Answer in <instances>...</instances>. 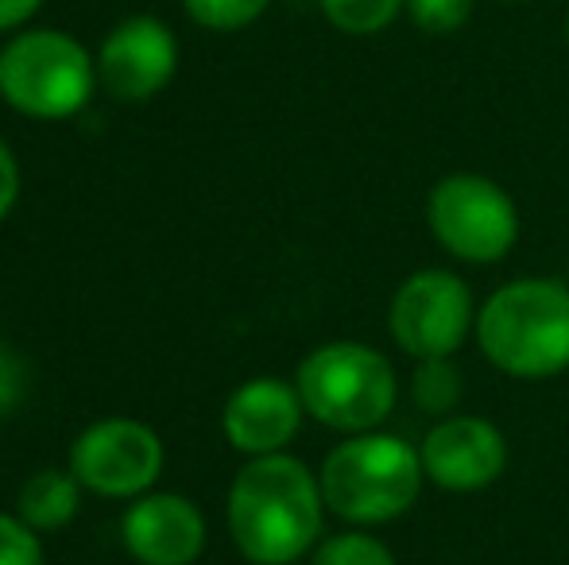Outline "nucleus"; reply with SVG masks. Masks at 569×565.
<instances>
[{
	"label": "nucleus",
	"mask_w": 569,
	"mask_h": 565,
	"mask_svg": "<svg viewBox=\"0 0 569 565\" xmlns=\"http://www.w3.org/2000/svg\"><path fill=\"white\" fill-rule=\"evenodd\" d=\"M322 484L287 453L252 457L229 488V531L252 565H291L322 535Z\"/></svg>",
	"instance_id": "f257e3e1"
},
{
	"label": "nucleus",
	"mask_w": 569,
	"mask_h": 565,
	"mask_svg": "<svg viewBox=\"0 0 569 565\" xmlns=\"http://www.w3.org/2000/svg\"><path fill=\"white\" fill-rule=\"evenodd\" d=\"M477 345L511 380H550L569 369V283L511 280L477 310Z\"/></svg>",
	"instance_id": "f03ea898"
},
{
	"label": "nucleus",
	"mask_w": 569,
	"mask_h": 565,
	"mask_svg": "<svg viewBox=\"0 0 569 565\" xmlns=\"http://www.w3.org/2000/svg\"><path fill=\"white\" fill-rule=\"evenodd\" d=\"M422 481L427 473H422L419 450L403 437L376 434V430L333 445L318 473L326 507L357 527H376L411 512Z\"/></svg>",
	"instance_id": "7ed1b4c3"
},
{
	"label": "nucleus",
	"mask_w": 569,
	"mask_h": 565,
	"mask_svg": "<svg viewBox=\"0 0 569 565\" xmlns=\"http://www.w3.org/2000/svg\"><path fill=\"white\" fill-rule=\"evenodd\" d=\"M295 387L310 418L341 434H368L391 415L399 400L388 356L360 341L318 345L295 372Z\"/></svg>",
	"instance_id": "20e7f679"
},
{
	"label": "nucleus",
	"mask_w": 569,
	"mask_h": 565,
	"mask_svg": "<svg viewBox=\"0 0 569 565\" xmlns=\"http://www.w3.org/2000/svg\"><path fill=\"white\" fill-rule=\"evenodd\" d=\"M93 78L90 51L67 31H23L0 51V98L39 121H62L86 109Z\"/></svg>",
	"instance_id": "39448f33"
},
{
	"label": "nucleus",
	"mask_w": 569,
	"mask_h": 565,
	"mask_svg": "<svg viewBox=\"0 0 569 565\" xmlns=\"http://www.w3.org/2000/svg\"><path fill=\"white\" fill-rule=\"evenodd\" d=\"M430 236L465 264H500L519 241V210L485 174H446L427 198Z\"/></svg>",
	"instance_id": "423d86ee"
},
{
	"label": "nucleus",
	"mask_w": 569,
	"mask_h": 565,
	"mask_svg": "<svg viewBox=\"0 0 569 565\" xmlns=\"http://www.w3.org/2000/svg\"><path fill=\"white\" fill-rule=\"evenodd\" d=\"M388 325L396 345L415 361L453 356L477 330L469 283L446 268H422L407 275L391 299Z\"/></svg>",
	"instance_id": "0eeeda50"
},
{
	"label": "nucleus",
	"mask_w": 569,
	"mask_h": 565,
	"mask_svg": "<svg viewBox=\"0 0 569 565\" xmlns=\"http://www.w3.org/2000/svg\"><path fill=\"white\" fill-rule=\"evenodd\" d=\"M163 468V445L156 430L132 423V418H106L90 426L70 450V473L82 488L109 500L148 496Z\"/></svg>",
	"instance_id": "6e6552de"
},
{
	"label": "nucleus",
	"mask_w": 569,
	"mask_h": 565,
	"mask_svg": "<svg viewBox=\"0 0 569 565\" xmlns=\"http://www.w3.org/2000/svg\"><path fill=\"white\" fill-rule=\"evenodd\" d=\"M422 473L446 492H480L508 468V437L480 415H450L419 445Z\"/></svg>",
	"instance_id": "1a4fd4ad"
},
{
	"label": "nucleus",
	"mask_w": 569,
	"mask_h": 565,
	"mask_svg": "<svg viewBox=\"0 0 569 565\" xmlns=\"http://www.w3.org/2000/svg\"><path fill=\"white\" fill-rule=\"evenodd\" d=\"M179 43L156 16L117 23L98 54V78L117 101H148L174 78Z\"/></svg>",
	"instance_id": "9d476101"
},
{
	"label": "nucleus",
	"mask_w": 569,
	"mask_h": 565,
	"mask_svg": "<svg viewBox=\"0 0 569 565\" xmlns=\"http://www.w3.org/2000/svg\"><path fill=\"white\" fill-rule=\"evenodd\" d=\"M302 411L307 407L299 400V387L260 376L229 395L221 426H226L232 450L248 453V457H268V453H283V445L299 434Z\"/></svg>",
	"instance_id": "9b49d317"
},
{
	"label": "nucleus",
	"mask_w": 569,
	"mask_h": 565,
	"mask_svg": "<svg viewBox=\"0 0 569 565\" xmlns=\"http://www.w3.org/2000/svg\"><path fill=\"white\" fill-rule=\"evenodd\" d=\"M124 546L143 565H190L206 546V519L187 496H140L124 515Z\"/></svg>",
	"instance_id": "f8f14e48"
},
{
	"label": "nucleus",
	"mask_w": 569,
	"mask_h": 565,
	"mask_svg": "<svg viewBox=\"0 0 569 565\" xmlns=\"http://www.w3.org/2000/svg\"><path fill=\"white\" fill-rule=\"evenodd\" d=\"M78 496H82V481L74 473H59V468H39L28 484L20 488V519L36 531H59L74 519Z\"/></svg>",
	"instance_id": "ddd939ff"
},
{
	"label": "nucleus",
	"mask_w": 569,
	"mask_h": 565,
	"mask_svg": "<svg viewBox=\"0 0 569 565\" xmlns=\"http://www.w3.org/2000/svg\"><path fill=\"white\" fill-rule=\"evenodd\" d=\"M411 392H415V403H419L427 415L450 418L453 411H457V403H461V395H465L461 372H457L453 356L419 361V369H415V380H411Z\"/></svg>",
	"instance_id": "4468645a"
},
{
	"label": "nucleus",
	"mask_w": 569,
	"mask_h": 565,
	"mask_svg": "<svg viewBox=\"0 0 569 565\" xmlns=\"http://www.w3.org/2000/svg\"><path fill=\"white\" fill-rule=\"evenodd\" d=\"M407 8V0H322L326 20L345 36H376L383 31L399 12Z\"/></svg>",
	"instance_id": "2eb2a0df"
},
{
	"label": "nucleus",
	"mask_w": 569,
	"mask_h": 565,
	"mask_svg": "<svg viewBox=\"0 0 569 565\" xmlns=\"http://www.w3.org/2000/svg\"><path fill=\"white\" fill-rule=\"evenodd\" d=\"M315 565H396V554L388 543L365 531H345V535L326 538L315 551Z\"/></svg>",
	"instance_id": "dca6fc26"
},
{
	"label": "nucleus",
	"mask_w": 569,
	"mask_h": 565,
	"mask_svg": "<svg viewBox=\"0 0 569 565\" xmlns=\"http://www.w3.org/2000/svg\"><path fill=\"white\" fill-rule=\"evenodd\" d=\"M187 16L210 31H240L268 12L271 0H182Z\"/></svg>",
	"instance_id": "f3484780"
},
{
	"label": "nucleus",
	"mask_w": 569,
	"mask_h": 565,
	"mask_svg": "<svg viewBox=\"0 0 569 565\" xmlns=\"http://www.w3.org/2000/svg\"><path fill=\"white\" fill-rule=\"evenodd\" d=\"M477 0H407L411 23L427 36H453L472 20Z\"/></svg>",
	"instance_id": "a211bd4d"
},
{
	"label": "nucleus",
	"mask_w": 569,
	"mask_h": 565,
	"mask_svg": "<svg viewBox=\"0 0 569 565\" xmlns=\"http://www.w3.org/2000/svg\"><path fill=\"white\" fill-rule=\"evenodd\" d=\"M0 565H43L36 527H28L20 515H0Z\"/></svg>",
	"instance_id": "6ab92c4d"
},
{
	"label": "nucleus",
	"mask_w": 569,
	"mask_h": 565,
	"mask_svg": "<svg viewBox=\"0 0 569 565\" xmlns=\"http://www.w3.org/2000/svg\"><path fill=\"white\" fill-rule=\"evenodd\" d=\"M16 198H20V167H16L8 143L0 140V221L8 218V210L16 205Z\"/></svg>",
	"instance_id": "aec40b11"
},
{
	"label": "nucleus",
	"mask_w": 569,
	"mask_h": 565,
	"mask_svg": "<svg viewBox=\"0 0 569 565\" xmlns=\"http://www.w3.org/2000/svg\"><path fill=\"white\" fill-rule=\"evenodd\" d=\"M39 4H43V0H0V31L20 28L28 16H36Z\"/></svg>",
	"instance_id": "412c9836"
},
{
	"label": "nucleus",
	"mask_w": 569,
	"mask_h": 565,
	"mask_svg": "<svg viewBox=\"0 0 569 565\" xmlns=\"http://www.w3.org/2000/svg\"><path fill=\"white\" fill-rule=\"evenodd\" d=\"M566 39H569V16H566Z\"/></svg>",
	"instance_id": "4be33fe9"
},
{
	"label": "nucleus",
	"mask_w": 569,
	"mask_h": 565,
	"mask_svg": "<svg viewBox=\"0 0 569 565\" xmlns=\"http://www.w3.org/2000/svg\"><path fill=\"white\" fill-rule=\"evenodd\" d=\"M508 4H519V0H508Z\"/></svg>",
	"instance_id": "5701e85b"
}]
</instances>
